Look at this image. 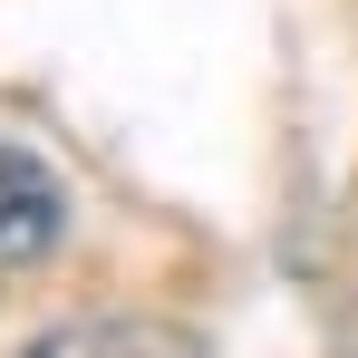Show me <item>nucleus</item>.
Returning <instances> with one entry per match:
<instances>
[{
	"mask_svg": "<svg viewBox=\"0 0 358 358\" xmlns=\"http://www.w3.org/2000/svg\"><path fill=\"white\" fill-rule=\"evenodd\" d=\"M68 242V184L39 145L0 136V271H29Z\"/></svg>",
	"mask_w": 358,
	"mask_h": 358,
	"instance_id": "obj_1",
	"label": "nucleus"
},
{
	"mask_svg": "<svg viewBox=\"0 0 358 358\" xmlns=\"http://www.w3.org/2000/svg\"><path fill=\"white\" fill-rule=\"evenodd\" d=\"M20 358H213L184 320H136V310H107V320H59L39 329Z\"/></svg>",
	"mask_w": 358,
	"mask_h": 358,
	"instance_id": "obj_2",
	"label": "nucleus"
}]
</instances>
